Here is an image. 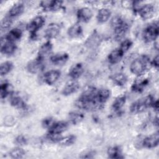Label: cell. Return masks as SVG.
<instances>
[{
    "label": "cell",
    "mask_w": 159,
    "mask_h": 159,
    "mask_svg": "<svg viewBox=\"0 0 159 159\" xmlns=\"http://www.w3.org/2000/svg\"><path fill=\"white\" fill-rule=\"evenodd\" d=\"M67 34L70 38L77 39L82 36L83 29L79 24H75L68 28Z\"/></svg>",
    "instance_id": "obj_22"
},
{
    "label": "cell",
    "mask_w": 159,
    "mask_h": 159,
    "mask_svg": "<svg viewBox=\"0 0 159 159\" xmlns=\"http://www.w3.org/2000/svg\"><path fill=\"white\" fill-rule=\"evenodd\" d=\"M10 103L12 106L17 109H24L26 108V104L21 97L17 94H13L11 97Z\"/></svg>",
    "instance_id": "obj_28"
},
{
    "label": "cell",
    "mask_w": 159,
    "mask_h": 159,
    "mask_svg": "<svg viewBox=\"0 0 159 159\" xmlns=\"http://www.w3.org/2000/svg\"><path fill=\"white\" fill-rule=\"evenodd\" d=\"M24 4L22 2H17L14 4L9 10L8 16L11 17H17L20 15L24 11Z\"/></svg>",
    "instance_id": "obj_30"
},
{
    "label": "cell",
    "mask_w": 159,
    "mask_h": 159,
    "mask_svg": "<svg viewBox=\"0 0 159 159\" xmlns=\"http://www.w3.org/2000/svg\"><path fill=\"white\" fill-rule=\"evenodd\" d=\"M25 155V152L20 147L12 148L9 152V156L12 158H22Z\"/></svg>",
    "instance_id": "obj_34"
},
{
    "label": "cell",
    "mask_w": 159,
    "mask_h": 159,
    "mask_svg": "<svg viewBox=\"0 0 159 159\" xmlns=\"http://www.w3.org/2000/svg\"><path fill=\"white\" fill-rule=\"evenodd\" d=\"M9 84L7 82H3L1 84L0 87V95L1 98H5L9 93Z\"/></svg>",
    "instance_id": "obj_38"
},
{
    "label": "cell",
    "mask_w": 159,
    "mask_h": 159,
    "mask_svg": "<svg viewBox=\"0 0 159 159\" xmlns=\"http://www.w3.org/2000/svg\"><path fill=\"white\" fill-rule=\"evenodd\" d=\"M137 12L143 20H147L152 18L155 12V8L152 4H146L140 6Z\"/></svg>",
    "instance_id": "obj_6"
},
{
    "label": "cell",
    "mask_w": 159,
    "mask_h": 159,
    "mask_svg": "<svg viewBox=\"0 0 159 159\" xmlns=\"http://www.w3.org/2000/svg\"><path fill=\"white\" fill-rule=\"evenodd\" d=\"M12 24V17L7 16L4 17L1 22V29L2 30H6L8 29Z\"/></svg>",
    "instance_id": "obj_37"
},
{
    "label": "cell",
    "mask_w": 159,
    "mask_h": 159,
    "mask_svg": "<svg viewBox=\"0 0 159 159\" xmlns=\"http://www.w3.org/2000/svg\"><path fill=\"white\" fill-rule=\"evenodd\" d=\"M129 24L124 20L120 24L114 27L115 39L117 40H121L129 30Z\"/></svg>",
    "instance_id": "obj_8"
},
{
    "label": "cell",
    "mask_w": 159,
    "mask_h": 159,
    "mask_svg": "<svg viewBox=\"0 0 159 159\" xmlns=\"http://www.w3.org/2000/svg\"><path fill=\"white\" fill-rule=\"evenodd\" d=\"M76 141V137L74 135H70L64 137H61L58 143L64 146H70L73 145Z\"/></svg>",
    "instance_id": "obj_35"
},
{
    "label": "cell",
    "mask_w": 159,
    "mask_h": 159,
    "mask_svg": "<svg viewBox=\"0 0 159 159\" xmlns=\"http://www.w3.org/2000/svg\"><path fill=\"white\" fill-rule=\"evenodd\" d=\"M52 44L50 41H47L43 43L40 47L38 52L37 58L43 60L44 58L47 57L52 52Z\"/></svg>",
    "instance_id": "obj_16"
},
{
    "label": "cell",
    "mask_w": 159,
    "mask_h": 159,
    "mask_svg": "<svg viewBox=\"0 0 159 159\" xmlns=\"http://www.w3.org/2000/svg\"><path fill=\"white\" fill-rule=\"evenodd\" d=\"M151 65L152 66H153L155 68H156L157 69H158V65H159V60H158V55H156L153 60L151 61Z\"/></svg>",
    "instance_id": "obj_41"
},
{
    "label": "cell",
    "mask_w": 159,
    "mask_h": 159,
    "mask_svg": "<svg viewBox=\"0 0 159 159\" xmlns=\"http://www.w3.org/2000/svg\"><path fill=\"white\" fill-rule=\"evenodd\" d=\"M22 35V30L19 28H14L11 30L6 35L5 39L7 41L15 42L20 39Z\"/></svg>",
    "instance_id": "obj_24"
},
{
    "label": "cell",
    "mask_w": 159,
    "mask_h": 159,
    "mask_svg": "<svg viewBox=\"0 0 159 159\" xmlns=\"http://www.w3.org/2000/svg\"><path fill=\"white\" fill-rule=\"evenodd\" d=\"M54 123L55 121L52 117H47L43 119L42 122V125L43 128L49 129Z\"/></svg>",
    "instance_id": "obj_39"
},
{
    "label": "cell",
    "mask_w": 159,
    "mask_h": 159,
    "mask_svg": "<svg viewBox=\"0 0 159 159\" xmlns=\"http://www.w3.org/2000/svg\"><path fill=\"white\" fill-rule=\"evenodd\" d=\"M93 155H94V153H93L91 152H88V153H87L86 154H84V155L81 156V158H93V157H94Z\"/></svg>",
    "instance_id": "obj_42"
},
{
    "label": "cell",
    "mask_w": 159,
    "mask_h": 159,
    "mask_svg": "<svg viewBox=\"0 0 159 159\" xmlns=\"http://www.w3.org/2000/svg\"><path fill=\"white\" fill-rule=\"evenodd\" d=\"M107 155L109 158L112 159H119L124 157L122 150L119 146H114L109 148L107 150Z\"/></svg>",
    "instance_id": "obj_27"
},
{
    "label": "cell",
    "mask_w": 159,
    "mask_h": 159,
    "mask_svg": "<svg viewBox=\"0 0 159 159\" xmlns=\"http://www.w3.org/2000/svg\"><path fill=\"white\" fill-rule=\"evenodd\" d=\"M132 44H133V42L130 39H126L121 42L119 48L124 54L125 52H127L130 48Z\"/></svg>",
    "instance_id": "obj_36"
},
{
    "label": "cell",
    "mask_w": 159,
    "mask_h": 159,
    "mask_svg": "<svg viewBox=\"0 0 159 159\" xmlns=\"http://www.w3.org/2000/svg\"><path fill=\"white\" fill-rule=\"evenodd\" d=\"M76 16L80 22H87L93 17V12L88 7H82L78 10Z\"/></svg>",
    "instance_id": "obj_12"
},
{
    "label": "cell",
    "mask_w": 159,
    "mask_h": 159,
    "mask_svg": "<svg viewBox=\"0 0 159 159\" xmlns=\"http://www.w3.org/2000/svg\"><path fill=\"white\" fill-rule=\"evenodd\" d=\"M84 118V115L80 111H71L68 114V119L70 123L76 125L81 122Z\"/></svg>",
    "instance_id": "obj_29"
},
{
    "label": "cell",
    "mask_w": 159,
    "mask_h": 159,
    "mask_svg": "<svg viewBox=\"0 0 159 159\" xmlns=\"http://www.w3.org/2000/svg\"><path fill=\"white\" fill-rule=\"evenodd\" d=\"M60 26L58 24L52 23L48 25L45 32V37L51 39L57 37L60 32Z\"/></svg>",
    "instance_id": "obj_13"
},
{
    "label": "cell",
    "mask_w": 159,
    "mask_h": 159,
    "mask_svg": "<svg viewBox=\"0 0 159 159\" xmlns=\"http://www.w3.org/2000/svg\"><path fill=\"white\" fill-rule=\"evenodd\" d=\"M149 79L148 78H140L135 80L131 87L133 91L136 93H141L143 91L145 88L148 84Z\"/></svg>",
    "instance_id": "obj_21"
},
{
    "label": "cell",
    "mask_w": 159,
    "mask_h": 159,
    "mask_svg": "<svg viewBox=\"0 0 159 159\" xmlns=\"http://www.w3.org/2000/svg\"><path fill=\"white\" fill-rule=\"evenodd\" d=\"M61 72L59 70H53L46 72L44 75L43 79L45 83L48 85H52L55 83L60 77Z\"/></svg>",
    "instance_id": "obj_10"
},
{
    "label": "cell",
    "mask_w": 159,
    "mask_h": 159,
    "mask_svg": "<svg viewBox=\"0 0 159 159\" xmlns=\"http://www.w3.org/2000/svg\"><path fill=\"white\" fill-rule=\"evenodd\" d=\"M84 71V68L82 63H78L74 65L69 70L68 75L73 80L79 78Z\"/></svg>",
    "instance_id": "obj_20"
},
{
    "label": "cell",
    "mask_w": 159,
    "mask_h": 159,
    "mask_svg": "<svg viewBox=\"0 0 159 159\" xmlns=\"http://www.w3.org/2000/svg\"><path fill=\"white\" fill-rule=\"evenodd\" d=\"M97 89L94 87H89L76 101V106L80 109L87 111H94L102 107V105L99 103L96 99Z\"/></svg>",
    "instance_id": "obj_1"
},
{
    "label": "cell",
    "mask_w": 159,
    "mask_h": 159,
    "mask_svg": "<svg viewBox=\"0 0 159 159\" xmlns=\"http://www.w3.org/2000/svg\"><path fill=\"white\" fill-rule=\"evenodd\" d=\"M13 68V63L11 61H7L2 63L0 66V74L1 76H4L9 73Z\"/></svg>",
    "instance_id": "obj_33"
},
{
    "label": "cell",
    "mask_w": 159,
    "mask_h": 159,
    "mask_svg": "<svg viewBox=\"0 0 159 159\" xmlns=\"http://www.w3.org/2000/svg\"><path fill=\"white\" fill-rule=\"evenodd\" d=\"M123 55L124 53L119 50V48H116L109 54L107 59L111 64H116L121 60Z\"/></svg>",
    "instance_id": "obj_25"
},
{
    "label": "cell",
    "mask_w": 159,
    "mask_h": 159,
    "mask_svg": "<svg viewBox=\"0 0 159 159\" xmlns=\"http://www.w3.org/2000/svg\"><path fill=\"white\" fill-rule=\"evenodd\" d=\"M42 61L43 60H41L37 58L35 60L29 61L27 65V71L32 74H35L42 71L43 68Z\"/></svg>",
    "instance_id": "obj_11"
},
{
    "label": "cell",
    "mask_w": 159,
    "mask_h": 159,
    "mask_svg": "<svg viewBox=\"0 0 159 159\" xmlns=\"http://www.w3.org/2000/svg\"><path fill=\"white\" fill-rule=\"evenodd\" d=\"M101 41V37L96 31L88 37L85 42L86 46L89 48H95L97 47Z\"/></svg>",
    "instance_id": "obj_18"
},
{
    "label": "cell",
    "mask_w": 159,
    "mask_h": 159,
    "mask_svg": "<svg viewBox=\"0 0 159 159\" xmlns=\"http://www.w3.org/2000/svg\"><path fill=\"white\" fill-rule=\"evenodd\" d=\"M62 2L60 1H43L40 2V7L45 11H57L61 7Z\"/></svg>",
    "instance_id": "obj_9"
},
{
    "label": "cell",
    "mask_w": 159,
    "mask_h": 159,
    "mask_svg": "<svg viewBox=\"0 0 159 159\" xmlns=\"http://www.w3.org/2000/svg\"><path fill=\"white\" fill-rule=\"evenodd\" d=\"M111 15V11L107 8H102L97 14V20L99 23H104L108 20Z\"/></svg>",
    "instance_id": "obj_31"
},
{
    "label": "cell",
    "mask_w": 159,
    "mask_h": 159,
    "mask_svg": "<svg viewBox=\"0 0 159 159\" xmlns=\"http://www.w3.org/2000/svg\"><path fill=\"white\" fill-rule=\"evenodd\" d=\"M111 78L113 83L119 86H124L127 81V77L125 74L123 73H115L111 77Z\"/></svg>",
    "instance_id": "obj_26"
},
{
    "label": "cell",
    "mask_w": 159,
    "mask_h": 159,
    "mask_svg": "<svg viewBox=\"0 0 159 159\" xmlns=\"http://www.w3.org/2000/svg\"><path fill=\"white\" fill-rule=\"evenodd\" d=\"M158 36V23L157 21L148 24L143 31V38L146 42L155 40Z\"/></svg>",
    "instance_id": "obj_4"
},
{
    "label": "cell",
    "mask_w": 159,
    "mask_h": 159,
    "mask_svg": "<svg viewBox=\"0 0 159 159\" xmlns=\"http://www.w3.org/2000/svg\"><path fill=\"white\" fill-rule=\"evenodd\" d=\"M68 124L65 121H59L55 123L48 129V133L61 134L68 128Z\"/></svg>",
    "instance_id": "obj_17"
},
{
    "label": "cell",
    "mask_w": 159,
    "mask_h": 159,
    "mask_svg": "<svg viewBox=\"0 0 159 159\" xmlns=\"http://www.w3.org/2000/svg\"><path fill=\"white\" fill-rule=\"evenodd\" d=\"M149 60V58L147 55H142L135 59L130 66V70L132 73L137 76L142 75L148 68L150 63Z\"/></svg>",
    "instance_id": "obj_2"
},
{
    "label": "cell",
    "mask_w": 159,
    "mask_h": 159,
    "mask_svg": "<svg viewBox=\"0 0 159 159\" xmlns=\"http://www.w3.org/2000/svg\"><path fill=\"white\" fill-rule=\"evenodd\" d=\"M45 19L42 16H37L34 18L27 25V29L30 34L31 37H35L36 32L43 25Z\"/></svg>",
    "instance_id": "obj_5"
},
{
    "label": "cell",
    "mask_w": 159,
    "mask_h": 159,
    "mask_svg": "<svg viewBox=\"0 0 159 159\" xmlns=\"http://www.w3.org/2000/svg\"><path fill=\"white\" fill-rule=\"evenodd\" d=\"M1 52L2 53L5 55H12L13 54L16 48L17 47L14 42H9L6 40H3V39H1Z\"/></svg>",
    "instance_id": "obj_15"
},
{
    "label": "cell",
    "mask_w": 159,
    "mask_h": 159,
    "mask_svg": "<svg viewBox=\"0 0 159 159\" xmlns=\"http://www.w3.org/2000/svg\"><path fill=\"white\" fill-rule=\"evenodd\" d=\"M15 143L19 145H24L27 143V139L23 135H19L15 139Z\"/></svg>",
    "instance_id": "obj_40"
},
{
    "label": "cell",
    "mask_w": 159,
    "mask_h": 159,
    "mask_svg": "<svg viewBox=\"0 0 159 159\" xmlns=\"http://www.w3.org/2000/svg\"><path fill=\"white\" fill-rule=\"evenodd\" d=\"M80 88V84L76 81H71L67 83L63 87L61 93L64 96H70L76 93Z\"/></svg>",
    "instance_id": "obj_14"
},
{
    "label": "cell",
    "mask_w": 159,
    "mask_h": 159,
    "mask_svg": "<svg viewBox=\"0 0 159 159\" xmlns=\"http://www.w3.org/2000/svg\"><path fill=\"white\" fill-rule=\"evenodd\" d=\"M158 143L159 134L157 132L153 134H152L148 137H145L142 142V145L144 148H153L157 147Z\"/></svg>",
    "instance_id": "obj_7"
},
{
    "label": "cell",
    "mask_w": 159,
    "mask_h": 159,
    "mask_svg": "<svg viewBox=\"0 0 159 159\" xmlns=\"http://www.w3.org/2000/svg\"><path fill=\"white\" fill-rule=\"evenodd\" d=\"M111 91L108 89L102 88L97 89L96 99L99 103L103 105L110 98Z\"/></svg>",
    "instance_id": "obj_23"
},
{
    "label": "cell",
    "mask_w": 159,
    "mask_h": 159,
    "mask_svg": "<svg viewBox=\"0 0 159 159\" xmlns=\"http://www.w3.org/2000/svg\"><path fill=\"white\" fill-rule=\"evenodd\" d=\"M155 99L152 96L148 95L145 98L138 99L132 103L130 107V111L132 113H140L148 107H152V105Z\"/></svg>",
    "instance_id": "obj_3"
},
{
    "label": "cell",
    "mask_w": 159,
    "mask_h": 159,
    "mask_svg": "<svg viewBox=\"0 0 159 159\" xmlns=\"http://www.w3.org/2000/svg\"><path fill=\"white\" fill-rule=\"evenodd\" d=\"M6 121H9V119H6ZM10 122H11V124H14V119H13L12 117V119L10 120ZM6 124H9L10 123L6 122Z\"/></svg>",
    "instance_id": "obj_43"
},
{
    "label": "cell",
    "mask_w": 159,
    "mask_h": 159,
    "mask_svg": "<svg viewBox=\"0 0 159 159\" xmlns=\"http://www.w3.org/2000/svg\"><path fill=\"white\" fill-rule=\"evenodd\" d=\"M126 102V97L125 96H118L115 99L112 104V108L115 111H119L124 106Z\"/></svg>",
    "instance_id": "obj_32"
},
{
    "label": "cell",
    "mask_w": 159,
    "mask_h": 159,
    "mask_svg": "<svg viewBox=\"0 0 159 159\" xmlns=\"http://www.w3.org/2000/svg\"><path fill=\"white\" fill-rule=\"evenodd\" d=\"M68 58L69 55L68 53L60 52L52 55L50 57V60L55 65H62L68 60Z\"/></svg>",
    "instance_id": "obj_19"
}]
</instances>
